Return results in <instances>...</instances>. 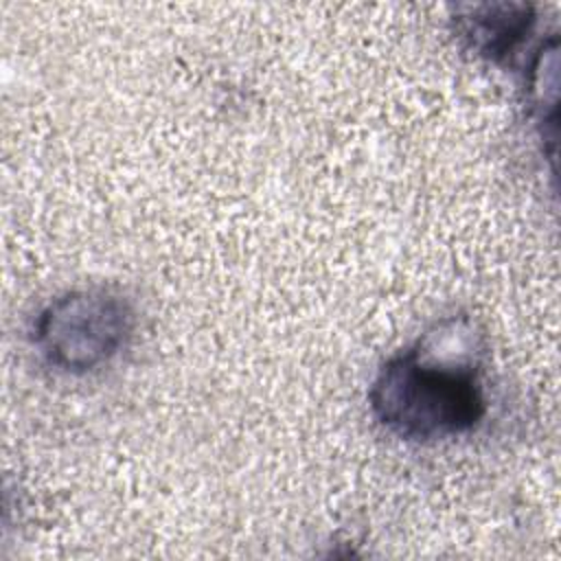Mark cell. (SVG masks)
Here are the masks:
<instances>
[{
    "mask_svg": "<svg viewBox=\"0 0 561 561\" xmlns=\"http://www.w3.org/2000/svg\"><path fill=\"white\" fill-rule=\"evenodd\" d=\"M486 340L469 316H449L390 355L368 388L375 421L408 443L469 434L489 410Z\"/></svg>",
    "mask_w": 561,
    "mask_h": 561,
    "instance_id": "cell-1",
    "label": "cell"
},
{
    "mask_svg": "<svg viewBox=\"0 0 561 561\" xmlns=\"http://www.w3.org/2000/svg\"><path fill=\"white\" fill-rule=\"evenodd\" d=\"M138 327L134 302L105 285L53 296L31 320L28 340L55 373L83 377L112 366L131 344Z\"/></svg>",
    "mask_w": 561,
    "mask_h": 561,
    "instance_id": "cell-2",
    "label": "cell"
},
{
    "mask_svg": "<svg viewBox=\"0 0 561 561\" xmlns=\"http://www.w3.org/2000/svg\"><path fill=\"white\" fill-rule=\"evenodd\" d=\"M537 18L530 4H476L458 11L456 33L478 57L500 64L522 48Z\"/></svg>",
    "mask_w": 561,
    "mask_h": 561,
    "instance_id": "cell-3",
    "label": "cell"
}]
</instances>
